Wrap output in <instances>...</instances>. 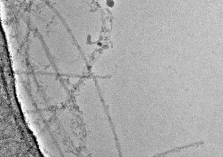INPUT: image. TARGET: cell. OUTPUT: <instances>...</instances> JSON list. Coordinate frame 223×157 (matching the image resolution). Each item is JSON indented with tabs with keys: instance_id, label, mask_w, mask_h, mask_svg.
Returning a JSON list of instances; mask_svg holds the SVG:
<instances>
[{
	"instance_id": "6da1fadb",
	"label": "cell",
	"mask_w": 223,
	"mask_h": 157,
	"mask_svg": "<svg viewBox=\"0 0 223 157\" xmlns=\"http://www.w3.org/2000/svg\"><path fill=\"white\" fill-rule=\"evenodd\" d=\"M106 4L108 7L112 8L114 7L115 2L113 0H108L106 1Z\"/></svg>"
},
{
	"instance_id": "7a4b0ae2",
	"label": "cell",
	"mask_w": 223,
	"mask_h": 157,
	"mask_svg": "<svg viewBox=\"0 0 223 157\" xmlns=\"http://www.w3.org/2000/svg\"><path fill=\"white\" fill-rule=\"evenodd\" d=\"M105 0L107 1L108 0Z\"/></svg>"
}]
</instances>
